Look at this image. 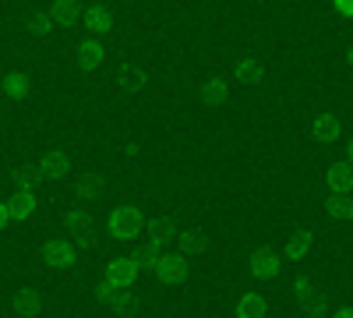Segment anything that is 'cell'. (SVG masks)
Masks as SVG:
<instances>
[{
	"instance_id": "obj_9",
	"label": "cell",
	"mask_w": 353,
	"mask_h": 318,
	"mask_svg": "<svg viewBox=\"0 0 353 318\" xmlns=\"http://www.w3.org/2000/svg\"><path fill=\"white\" fill-rule=\"evenodd\" d=\"M103 61H106V46L96 36L78 43V68L81 71H96V68H103Z\"/></svg>"
},
{
	"instance_id": "obj_4",
	"label": "cell",
	"mask_w": 353,
	"mask_h": 318,
	"mask_svg": "<svg viewBox=\"0 0 353 318\" xmlns=\"http://www.w3.org/2000/svg\"><path fill=\"white\" fill-rule=\"evenodd\" d=\"M279 269H283V255H279V251L261 248V251H254V255L248 258V272H251L254 279H276Z\"/></svg>"
},
{
	"instance_id": "obj_29",
	"label": "cell",
	"mask_w": 353,
	"mask_h": 318,
	"mask_svg": "<svg viewBox=\"0 0 353 318\" xmlns=\"http://www.w3.org/2000/svg\"><path fill=\"white\" fill-rule=\"evenodd\" d=\"M134 258H138V266H141V269H156V262H159V248L145 244V248H141Z\"/></svg>"
},
{
	"instance_id": "obj_3",
	"label": "cell",
	"mask_w": 353,
	"mask_h": 318,
	"mask_svg": "<svg viewBox=\"0 0 353 318\" xmlns=\"http://www.w3.org/2000/svg\"><path fill=\"white\" fill-rule=\"evenodd\" d=\"M156 279L163 283V286H181L184 279H188V272H191V266H188V258L184 255H159V262H156Z\"/></svg>"
},
{
	"instance_id": "obj_1",
	"label": "cell",
	"mask_w": 353,
	"mask_h": 318,
	"mask_svg": "<svg viewBox=\"0 0 353 318\" xmlns=\"http://www.w3.org/2000/svg\"><path fill=\"white\" fill-rule=\"evenodd\" d=\"M141 226H145V219H141V209H138V206H121V209H113L110 219H106V230H110L113 241H131V237H138Z\"/></svg>"
},
{
	"instance_id": "obj_25",
	"label": "cell",
	"mask_w": 353,
	"mask_h": 318,
	"mask_svg": "<svg viewBox=\"0 0 353 318\" xmlns=\"http://www.w3.org/2000/svg\"><path fill=\"white\" fill-rule=\"evenodd\" d=\"M301 315L304 318H329V301L321 294H311V297L301 301Z\"/></svg>"
},
{
	"instance_id": "obj_27",
	"label": "cell",
	"mask_w": 353,
	"mask_h": 318,
	"mask_svg": "<svg viewBox=\"0 0 353 318\" xmlns=\"http://www.w3.org/2000/svg\"><path fill=\"white\" fill-rule=\"evenodd\" d=\"M39 181H43L39 170H18V173H14V188H21V191H36Z\"/></svg>"
},
{
	"instance_id": "obj_26",
	"label": "cell",
	"mask_w": 353,
	"mask_h": 318,
	"mask_svg": "<svg viewBox=\"0 0 353 318\" xmlns=\"http://www.w3.org/2000/svg\"><path fill=\"white\" fill-rule=\"evenodd\" d=\"M64 223H68L71 234H78V230H88V226H92V216H88V209H68Z\"/></svg>"
},
{
	"instance_id": "obj_16",
	"label": "cell",
	"mask_w": 353,
	"mask_h": 318,
	"mask_svg": "<svg viewBox=\"0 0 353 318\" xmlns=\"http://www.w3.org/2000/svg\"><path fill=\"white\" fill-rule=\"evenodd\" d=\"M103 177H99V173H81V177L74 181V195L81 198V201H96L99 195H103Z\"/></svg>"
},
{
	"instance_id": "obj_7",
	"label": "cell",
	"mask_w": 353,
	"mask_h": 318,
	"mask_svg": "<svg viewBox=\"0 0 353 318\" xmlns=\"http://www.w3.org/2000/svg\"><path fill=\"white\" fill-rule=\"evenodd\" d=\"M339 135H343V121L336 117V113H318V117L311 121V138L321 141V146H332Z\"/></svg>"
},
{
	"instance_id": "obj_13",
	"label": "cell",
	"mask_w": 353,
	"mask_h": 318,
	"mask_svg": "<svg viewBox=\"0 0 353 318\" xmlns=\"http://www.w3.org/2000/svg\"><path fill=\"white\" fill-rule=\"evenodd\" d=\"M269 304H265L261 294H241V301L233 304V318H265Z\"/></svg>"
},
{
	"instance_id": "obj_35",
	"label": "cell",
	"mask_w": 353,
	"mask_h": 318,
	"mask_svg": "<svg viewBox=\"0 0 353 318\" xmlns=\"http://www.w3.org/2000/svg\"><path fill=\"white\" fill-rule=\"evenodd\" d=\"M332 318H353V304H343V308H339Z\"/></svg>"
},
{
	"instance_id": "obj_8",
	"label": "cell",
	"mask_w": 353,
	"mask_h": 318,
	"mask_svg": "<svg viewBox=\"0 0 353 318\" xmlns=\"http://www.w3.org/2000/svg\"><path fill=\"white\" fill-rule=\"evenodd\" d=\"M145 85H149V74H145L141 64H124L121 71H117V89H121L124 96H138Z\"/></svg>"
},
{
	"instance_id": "obj_37",
	"label": "cell",
	"mask_w": 353,
	"mask_h": 318,
	"mask_svg": "<svg viewBox=\"0 0 353 318\" xmlns=\"http://www.w3.org/2000/svg\"><path fill=\"white\" fill-rule=\"evenodd\" d=\"M350 166H353V146H350Z\"/></svg>"
},
{
	"instance_id": "obj_21",
	"label": "cell",
	"mask_w": 353,
	"mask_h": 318,
	"mask_svg": "<svg viewBox=\"0 0 353 318\" xmlns=\"http://www.w3.org/2000/svg\"><path fill=\"white\" fill-rule=\"evenodd\" d=\"M0 89H4L8 99H25L28 89H32V81H28V74H21V71H11V74L4 78V85H0Z\"/></svg>"
},
{
	"instance_id": "obj_31",
	"label": "cell",
	"mask_w": 353,
	"mask_h": 318,
	"mask_svg": "<svg viewBox=\"0 0 353 318\" xmlns=\"http://www.w3.org/2000/svg\"><path fill=\"white\" fill-rule=\"evenodd\" d=\"M53 25H57V21H53L50 14H36V18H32V28H36V32H39V36H46V32H50V28H53Z\"/></svg>"
},
{
	"instance_id": "obj_33",
	"label": "cell",
	"mask_w": 353,
	"mask_h": 318,
	"mask_svg": "<svg viewBox=\"0 0 353 318\" xmlns=\"http://www.w3.org/2000/svg\"><path fill=\"white\" fill-rule=\"evenodd\" d=\"M110 294H113V286H110V283H106V279H103V283H99V286H96V297H99V301H106V297H110Z\"/></svg>"
},
{
	"instance_id": "obj_2",
	"label": "cell",
	"mask_w": 353,
	"mask_h": 318,
	"mask_svg": "<svg viewBox=\"0 0 353 318\" xmlns=\"http://www.w3.org/2000/svg\"><path fill=\"white\" fill-rule=\"evenodd\" d=\"M141 276V266H138V258H113V262L106 266V283L113 286V290H128V286H134Z\"/></svg>"
},
{
	"instance_id": "obj_15",
	"label": "cell",
	"mask_w": 353,
	"mask_h": 318,
	"mask_svg": "<svg viewBox=\"0 0 353 318\" xmlns=\"http://www.w3.org/2000/svg\"><path fill=\"white\" fill-rule=\"evenodd\" d=\"M50 18L57 21V25H64V28H71L78 18H81V8H78V0H53V8H50Z\"/></svg>"
},
{
	"instance_id": "obj_24",
	"label": "cell",
	"mask_w": 353,
	"mask_h": 318,
	"mask_svg": "<svg viewBox=\"0 0 353 318\" xmlns=\"http://www.w3.org/2000/svg\"><path fill=\"white\" fill-rule=\"evenodd\" d=\"M106 304H110L113 315H131V311L138 308V297L131 294V286H128V290H113V294L106 297Z\"/></svg>"
},
{
	"instance_id": "obj_34",
	"label": "cell",
	"mask_w": 353,
	"mask_h": 318,
	"mask_svg": "<svg viewBox=\"0 0 353 318\" xmlns=\"http://www.w3.org/2000/svg\"><path fill=\"white\" fill-rule=\"evenodd\" d=\"M8 219H11V212H8V201H0V230L8 226Z\"/></svg>"
},
{
	"instance_id": "obj_32",
	"label": "cell",
	"mask_w": 353,
	"mask_h": 318,
	"mask_svg": "<svg viewBox=\"0 0 353 318\" xmlns=\"http://www.w3.org/2000/svg\"><path fill=\"white\" fill-rule=\"evenodd\" d=\"M332 4H336V11L343 18H353V0H332Z\"/></svg>"
},
{
	"instance_id": "obj_11",
	"label": "cell",
	"mask_w": 353,
	"mask_h": 318,
	"mask_svg": "<svg viewBox=\"0 0 353 318\" xmlns=\"http://www.w3.org/2000/svg\"><path fill=\"white\" fill-rule=\"evenodd\" d=\"M325 188L329 191H353V166L350 163H332L325 170Z\"/></svg>"
},
{
	"instance_id": "obj_14",
	"label": "cell",
	"mask_w": 353,
	"mask_h": 318,
	"mask_svg": "<svg viewBox=\"0 0 353 318\" xmlns=\"http://www.w3.org/2000/svg\"><path fill=\"white\" fill-rule=\"evenodd\" d=\"M173 244H176V255H184V258H194V255L205 251V237L198 234V230H176Z\"/></svg>"
},
{
	"instance_id": "obj_23",
	"label": "cell",
	"mask_w": 353,
	"mask_h": 318,
	"mask_svg": "<svg viewBox=\"0 0 353 318\" xmlns=\"http://www.w3.org/2000/svg\"><path fill=\"white\" fill-rule=\"evenodd\" d=\"M173 237H176V226H173L170 219H159V223H152V226H149V244H152V248H159V251H163Z\"/></svg>"
},
{
	"instance_id": "obj_20",
	"label": "cell",
	"mask_w": 353,
	"mask_h": 318,
	"mask_svg": "<svg viewBox=\"0 0 353 318\" xmlns=\"http://www.w3.org/2000/svg\"><path fill=\"white\" fill-rule=\"evenodd\" d=\"M8 212L14 216V219H28V216H32L36 212V195L32 191H14V198L8 201Z\"/></svg>"
},
{
	"instance_id": "obj_30",
	"label": "cell",
	"mask_w": 353,
	"mask_h": 318,
	"mask_svg": "<svg viewBox=\"0 0 353 318\" xmlns=\"http://www.w3.org/2000/svg\"><path fill=\"white\" fill-rule=\"evenodd\" d=\"M71 244H74V248H96V244H99V241H96V230H92V226H88V230H78Z\"/></svg>"
},
{
	"instance_id": "obj_5",
	"label": "cell",
	"mask_w": 353,
	"mask_h": 318,
	"mask_svg": "<svg viewBox=\"0 0 353 318\" xmlns=\"http://www.w3.org/2000/svg\"><path fill=\"white\" fill-rule=\"evenodd\" d=\"M43 258H46V266H53V269H71L74 266V258H78V248L71 244V241H50L46 248H43Z\"/></svg>"
},
{
	"instance_id": "obj_17",
	"label": "cell",
	"mask_w": 353,
	"mask_h": 318,
	"mask_svg": "<svg viewBox=\"0 0 353 318\" xmlns=\"http://www.w3.org/2000/svg\"><path fill=\"white\" fill-rule=\"evenodd\" d=\"M85 25H88V32L92 36H106L110 28H113V11L110 8H92V11H85Z\"/></svg>"
},
{
	"instance_id": "obj_18",
	"label": "cell",
	"mask_w": 353,
	"mask_h": 318,
	"mask_svg": "<svg viewBox=\"0 0 353 318\" xmlns=\"http://www.w3.org/2000/svg\"><path fill=\"white\" fill-rule=\"evenodd\" d=\"M226 99H230V85L223 78H209L201 85V103L205 106H223Z\"/></svg>"
},
{
	"instance_id": "obj_19",
	"label": "cell",
	"mask_w": 353,
	"mask_h": 318,
	"mask_svg": "<svg viewBox=\"0 0 353 318\" xmlns=\"http://www.w3.org/2000/svg\"><path fill=\"white\" fill-rule=\"evenodd\" d=\"M307 251H311V234H307V230H301V234H293V237L286 241L283 258H286V262H304Z\"/></svg>"
},
{
	"instance_id": "obj_22",
	"label": "cell",
	"mask_w": 353,
	"mask_h": 318,
	"mask_svg": "<svg viewBox=\"0 0 353 318\" xmlns=\"http://www.w3.org/2000/svg\"><path fill=\"white\" fill-rule=\"evenodd\" d=\"M14 308H18V315L32 318V315L43 311V294H36V290H18V294H14Z\"/></svg>"
},
{
	"instance_id": "obj_28",
	"label": "cell",
	"mask_w": 353,
	"mask_h": 318,
	"mask_svg": "<svg viewBox=\"0 0 353 318\" xmlns=\"http://www.w3.org/2000/svg\"><path fill=\"white\" fill-rule=\"evenodd\" d=\"M290 294L297 297V301L311 297V294H314V279H311V276H293V283H290Z\"/></svg>"
},
{
	"instance_id": "obj_10",
	"label": "cell",
	"mask_w": 353,
	"mask_h": 318,
	"mask_svg": "<svg viewBox=\"0 0 353 318\" xmlns=\"http://www.w3.org/2000/svg\"><path fill=\"white\" fill-rule=\"evenodd\" d=\"M233 78H237L241 85H258L265 78V64L258 61V57H241V61L233 64Z\"/></svg>"
},
{
	"instance_id": "obj_12",
	"label": "cell",
	"mask_w": 353,
	"mask_h": 318,
	"mask_svg": "<svg viewBox=\"0 0 353 318\" xmlns=\"http://www.w3.org/2000/svg\"><path fill=\"white\" fill-rule=\"evenodd\" d=\"M325 212L336 223H353V198H350V191H332V198L325 201Z\"/></svg>"
},
{
	"instance_id": "obj_36",
	"label": "cell",
	"mask_w": 353,
	"mask_h": 318,
	"mask_svg": "<svg viewBox=\"0 0 353 318\" xmlns=\"http://www.w3.org/2000/svg\"><path fill=\"white\" fill-rule=\"evenodd\" d=\"M343 57H346V64H350V68H353V43H350V46H346V53H343Z\"/></svg>"
},
{
	"instance_id": "obj_6",
	"label": "cell",
	"mask_w": 353,
	"mask_h": 318,
	"mask_svg": "<svg viewBox=\"0 0 353 318\" xmlns=\"http://www.w3.org/2000/svg\"><path fill=\"white\" fill-rule=\"evenodd\" d=\"M39 173H43L46 181H61V177H68V173H71V156L61 152V149L43 152V156H39Z\"/></svg>"
}]
</instances>
